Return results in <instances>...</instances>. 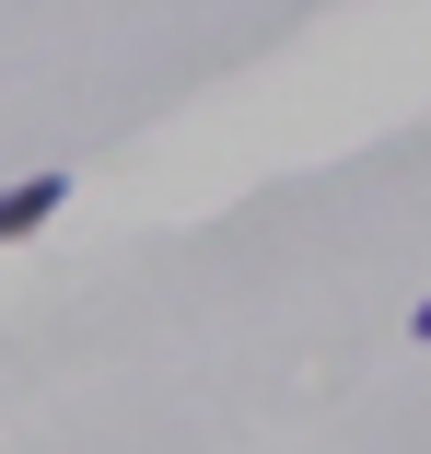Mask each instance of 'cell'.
Listing matches in <instances>:
<instances>
[{
    "instance_id": "cell-1",
    "label": "cell",
    "mask_w": 431,
    "mask_h": 454,
    "mask_svg": "<svg viewBox=\"0 0 431 454\" xmlns=\"http://www.w3.org/2000/svg\"><path fill=\"white\" fill-rule=\"evenodd\" d=\"M70 210V163H35L24 187H0V245H24V233H47Z\"/></svg>"
},
{
    "instance_id": "cell-2",
    "label": "cell",
    "mask_w": 431,
    "mask_h": 454,
    "mask_svg": "<svg viewBox=\"0 0 431 454\" xmlns=\"http://www.w3.org/2000/svg\"><path fill=\"white\" fill-rule=\"evenodd\" d=\"M408 338H431V303H408Z\"/></svg>"
}]
</instances>
